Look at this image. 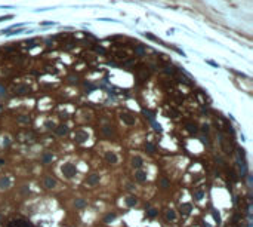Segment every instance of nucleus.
<instances>
[{"label":"nucleus","mask_w":253,"mask_h":227,"mask_svg":"<svg viewBox=\"0 0 253 227\" xmlns=\"http://www.w3.org/2000/svg\"><path fill=\"white\" fill-rule=\"evenodd\" d=\"M61 171H62V174H64L67 178H73V177L77 174V168H76L74 163H65V165L61 168Z\"/></svg>","instance_id":"f257e3e1"},{"label":"nucleus","mask_w":253,"mask_h":227,"mask_svg":"<svg viewBox=\"0 0 253 227\" xmlns=\"http://www.w3.org/2000/svg\"><path fill=\"white\" fill-rule=\"evenodd\" d=\"M120 119L126 123V125H135V116H132L128 111H121L120 113Z\"/></svg>","instance_id":"f03ea898"},{"label":"nucleus","mask_w":253,"mask_h":227,"mask_svg":"<svg viewBox=\"0 0 253 227\" xmlns=\"http://www.w3.org/2000/svg\"><path fill=\"white\" fill-rule=\"evenodd\" d=\"M87 138H89V135H87V132H84V131H77V132L74 134V141H76V143H84Z\"/></svg>","instance_id":"7ed1b4c3"},{"label":"nucleus","mask_w":253,"mask_h":227,"mask_svg":"<svg viewBox=\"0 0 253 227\" xmlns=\"http://www.w3.org/2000/svg\"><path fill=\"white\" fill-rule=\"evenodd\" d=\"M43 186H45L46 189H53V187L56 186V180H55V178H52V177H45V180H43Z\"/></svg>","instance_id":"20e7f679"},{"label":"nucleus","mask_w":253,"mask_h":227,"mask_svg":"<svg viewBox=\"0 0 253 227\" xmlns=\"http://www.w3.org/2000/svg\"><path fill=\"white\" fill-rule=\"evenodd\" d=\"M98 183H99V175L98 174H92V175H89L86 178V184H89V186H96Z\"/></svg>","instance_id":"39448f33"},{"label":"nucleus","mask_w":253,"mask_h":227,"mask_svg":"<svg viewBox=\"0 0 253 227\" xmlns=\"http://www.w3.org/2000/svg\"><path fill=\"white\" fill-rule=\"evenodd\" d=\"M105 160L108 162V163H117V156H115V153L114 152H107L105 153Z\"/></svg>","instance_id":"423d86ee"},{"label":"nucleus","mask_w":253,"mask_h":227,"mask_svg":"<svg viewBox=\"0 0 253 227\" xmlns=\"http://www.w3.org/2000/svg\"><path fill=\"white\" fill-rule=\"evenodd\" d=\"M55 131H56V134H58V135L64 137V135H67V134H68V131H70V129H68V126H67V125H59V126H56V128H55Z\"/></svg>","instance_id":"0eeeda50"},{"label":"nucleus","mask_w":253,"mask_h":227,"mask_svg":"<svg viewBox=\"0 0 253 227\" xmlns=\"http://www.w3.org/2000/svg\"><path fill=\"white\" fill-rule=\"evenodd\" d=\"M135 178H136L139 183H145V181H147V172H144V171L138 169V171L135 172Z\"/></svg>","instance_id":"6e6552de"},{"label":"nucleus","mask_w":253,"mask_h":227,"mask_svg":"<svg viewBox=\"0 0 253 227\" xmlns=\"http://www.w3.org/2000/svg\"><path fill=\"white\" fill-rule=\"evenodd\" d=\"M132 165H133V168H141L142 165H144V160H142V157L141 156H135L133 159H132Z\"/></svg>","instance_id":"1a4fd4ad"},{"label":"nucleus","mask_w":253,"mask_h":227,"mask_svg":"<svg viewBox=\"0 0 253 227\" xmlns=\"http://www.w3.org/2000/svg\"><path fill=\"white\" fill-rule=\"evenodd\" d=\"M9 227H33L31 224L25 223V221H12L9 224Z\"/></svg>","instance_id":"9d476101"},{"label":"nucleus","mask_w":253,"mask_h":227,"mask_svg":"<svg viewBox=\"0 0 253 227\" xmlns=\"http://www.w3.org/2000/svg\"><path fill=\"white\" fill-rule=\"evenodd\" d=\"M11 187V180L8 177H2L0 178V189H8Z\"/></svg>","instance_id":"9b49d317"},{"label":"nucleus","mask_w":253,"mask_h":227,"mask_svg":"<svg viewBox=\"0 0 253 227\" xmlns=\"http://www.w3.org/2000/svg\"><path fill=\"white\" fill-rule=\"evenodd\" d=\"M159 184H160V187H161V189H167V187H170V181H169L166 177H161V178L159 180Z\"/></svg>","instance_id":"f8f14e48"},{"label":"nucleus","mask_w":253,"mask_h":227,"mask_svg":"<svg viewBox=\"0 0 253 227\" xmlns=\"http://www.w3.org/2000/svg\"><path fill=\"white\" fill-rule=\"evenodd\" d=\"M136 203H138V199L135 196H129L128 199H126V205L128 206H135Z\"/></svg>","instance_id":"ddd939ff"},{"label":"nucleus","mask_w":253,"mask_h":227,"mask_svg":"<svg viewBox=\"0 0 253 227\" xmlns=\"http://www.w3.org/2000/svg\"><path fill=\"white\" fill-rule=\"evenodd\" d=\"M145 150H147L150 154H153V153H156V146L151 144V143H145Z\"/></svg>","instance_id":"4468645a"},{"label":"nucleus","mask_w":253,"mask_h":227,"mask_svg":"<svg viewBox=\"0 0 253 227\" xmlns=\"http://www.w3.org/2000/svg\"><path fill=\"white\" fill-rule=\"evenodd\" d=\"M52 159H53V156H52L50 153H45V154L42 156V162H43V163H49V162H52Z\"/></svg>","instance_id":"2eb2a0df"},{"label":"nucleus","mask_w":253,"mask_h":227,"mask_svg":"<svg viewBox=\"0 0 253 227\" xmlns=\"http://www.w3.org/2000/svg\"><path fill=\"white\" fill-rule=\"evenodd\" d=\"M30 89H28V86H19V88H17V94H19V95H24V94H27Z\"/></svg>","instance_id":"dca6fc26"},{"label":"nucleus","mask_w":253,"mask_h":227,"mask_svg":"<svg viewBox=\"0 0 253 227\" xmlns=\"http://www.w3.org/2000/svg\"><path fill=\"white\" fill-rule=\"evenodd\" d=\"M185 126H187V129H188L190 132H197V126H195V123H190V122H187V123H185Z\"/></svg>","instance_id":"f3484780"},{"label":"nucleus","mask_w":253,"mask_h":227,"mask_svg":"<svg viewBox=\"0 0 253 227\" xmlns=\"http://www.w3.org/2000/svg\"><path fill=\"white\" fill-rule=\"evenodd\" d=\"M74 205H76V208H83V206L86 205V200H84V199H76Z\"/></svg>","instance_id":"a211bd4d"},{"label":"nucleus","mask_w":253,"mask_h":227,"mask_svg":"<svg viewBox=\"0 0 253 227\" xmlns=\"http://www.w3.org/2000/svg\"><path fill=\"white\" fill-rule=\"evenodd\" d=\"M115 217H117L115 214H108V215H105V217H104V223H110V221H112Z\"/></svg>","instance_id":"6ab92c4d"},{"label":"nucleus","mask_w":253,"mask_h":227,"mask_svg":"<svg viewBox=\"0 0 253 227\" xmlns=\"http://www.w3.org/2000/svg\"><path fill=\"white\" fill-rule=\"evenodd\" d=\"M45 126H46L48 129H55V128H56V125H55V122H52V120H48V122L45 123Z\"/></svg>","instance_id":"aec40b11"},{"label":"nucleus","mask_w":253,"mask_h":227,"mask_svg":"<svg viewBox=\"0 0 253 227\" xmlns=\"http://www.w3.org/2000/svg\"><path fill=\"white\" fill-rule=\"evenodd\" d=\"M181 209H182L185 214H188V212L191 211V205H190V203H184V205L181 206Z\"/></svg>","instance_id":"412c9836"},{"label":"nucleus","mask_w":253,"mask_h":227,"mask_svg":"<svg viewBox=\"0 0 253 227\" xmlns=\"http://www.w3.org/2000/svg\"><path fill=\"white\" fill-rule=\"evenodd\" d=\"M18 122H21V123H28V122H30V117H28V116H19V117H18Z\"/></svg>","instance_id":"4be33fe9"},{"label":"nucleus","mask_w":253,"mask_h":227,"mask_svg":"<svg viewBox=\"0 0 253 227\" xmlns=\"http://www.w3.org/2000/svg\"><path fill=\"white\" fill-rule=\"evenodd\" d=\"M102 132H104L107 137H110V135H111V132H112V129H111L110 126H104V128H102Z\"/></svg>","instance_id":"5701e85b"},{"label":"nucleus","mask_w":253,"mask_h":227,"mask_svg":"<svg viewBox=\"0 0 253 227\" xmlns=\"http://www.w3.org/2000/svg\"><path fill=\"white\" fill-rule=\"evenodd\" d=\"M194 196H195V199H197V200H200V199H203V196H204V191H203V190H197Z\"/></svg>","instance_id":"b1692460"},{"label":"nucleus","mask_w":253,"mask_h":227,"mask_svg":"<svg viewBox=\"0 0 253 227\" xmlns=\"http://www.w3.org/2000/svg\"><path fill=\"white\" fill-rule=\"evenodd\" d=\"M144 113H145V116H147L151 122L154 120V113H151V111H148V110H144Z\"/></svg>","instance_id":"393cba45"},{"label":"nucleus","mask_w":253,"mask_h":227,"mask_svg":"<svg viewBox=\"0 0 253 227\" xmlns=\"http://www.w3.org/2000/svg\"><path fill=\"white\" fill-rule=\"evenodd\" d=\"M166 215H167V218H169V220H175V218H176V215H175V212H173V209H169Z\"/></svg>","instance_id":"a878e982"},{"label":"nucleus","mask_w":253,"mask_h":227,"mask_svg":"<svg viewBox=\"0 0 253 227\" xmlns=\"http://www.w3.org/2000/svg\"><path fill=\"white\" fill-rule=\"evenodd\" d=\"M169 115H172V117H178V116H179V111L175 110V108H170V110H169Z\"/></svg>","instance_id":"bb28decb"},{"label":"nucleus","mask_w":253,"mask_h":227,"mask_svg":"<svg viewBox=\"0 0 253 227\" xmlns=\"http://www.w3.org/2000/svg\"><path fill=\"white\" fill-rule=\"evenodd\" d=\"M147 215L151 217V218L156 217V215H157V209H148V211H147Z\"/></svg>","instance_id":"cd10ccee"},{"label":"nucleus","mask_w":253,"mask_h":227,"mask_svg":"<svg viewBox=\"0 0 253 227\" xmlns=\"http://www.w3.org/2000/svg\"><path fill=\"white\" fill-rule=\"evenodd\" d=\"M164 71H166L167 74H175V68H173V67H166Z\"/></svg>","instance_id":"c85d7f7f"},{"label":"nucleus","mask_w":253,"mask_h":227,"mask_svg":"<svg viewBox=\"0 0 253 227\" xmlns=\"http://www.w3.org/2000/svg\"><path fill=\"white\" fill-rule=\"evenodd\" d=\"M212 215H213V218H215V221H216V223H219V221H221V218H219V214H218L216 211H212Z\"/></svg>","instance_id":"c756f323"},{"label":"nucleus","mask_w":253,"mask_h":227,"mask_svg":"<svg viewBox=\"0 0 253 227\" xmlns=\"http://www.w3.org/2000/svg\"><path fill=\"white\" fill-rule=\"evenodd\" d=\"M151 123H153V125H154V129H156V131H160V129H161V128H160V125H157V123H156V122H154V120H153V122H151Z\"/></svg>","instance_id":"7c9ffc66"},{"label":"nucleus","mask_w":253,"mask_h":227,"mask_svg":"<svg viewBox=\"0 0 253 227\" xmlns=\"http://www.w3.org/2000/svg\"><path fill=\"white\" fill-rule=\"evenodd\" d=\"M203 132H209V126L207 125H203Z\"/></svg>","instance_id":"2f4dec72"},{"label":"nucleus","mask_w":253,"mask_h":227,"mask_svg":"<svg viewBox=\"0 0 253 227\" xmlns=\"http://www.w3.org/2000/svg\"><path fill=\"white\" fill-rule=\"evenodd\" d=\"M5 146H9V138H5Z\"/></svg>","instance_id":"473e14b6"},{"label":"nucleus","mask_w":253,"mask_h":227,"mask_svg":"<svg viewBox=\"0 0 253 227\" xmlns=\"http://www.w3.org/2000/svg\"><path fill=\"white\" fill-rule=\"evenodd\" d=\"M6 18H12V15H9V17H6ZM5 18H0V21H3Z\"/></svg>","instance_id":"72a5a7b5"},{"label":"nucleus","mask_w":253,"mask_h":227,"mask_svg":"<svg viewBox=\"0 0 253 227\" xmlns=\"http://www.w3.org/2000/svg\"><path fill=\"white\" fill-rule=\"evenodd\" d=\"M3 163H5V162H3V160H2V159H0V165H3Z\"/></svg>","instance_id":"f704fd0d"},{"label":"nucleus","mask_w":253,"mask_h":227,"mask_svg":"<svg viewBox=\"0 0 253 227\" xmlns=\"http://www.w3.org/2000/svg\"><path fill=\"white\" fill-rule=\"evenodd\" d=\"M2 220H3V217H2V215H0V221H2Z\"/></svg>","instance_id":"c9c22d12"}]
</instances>
